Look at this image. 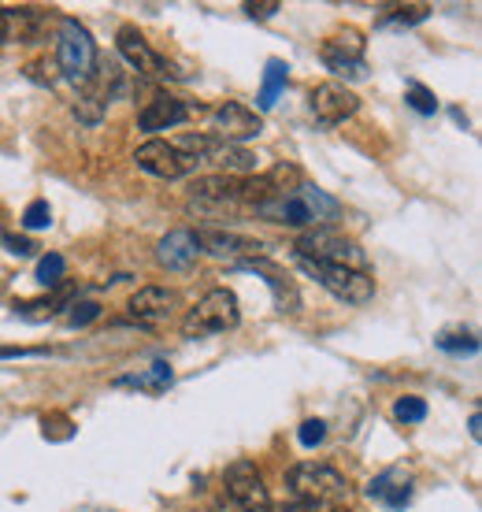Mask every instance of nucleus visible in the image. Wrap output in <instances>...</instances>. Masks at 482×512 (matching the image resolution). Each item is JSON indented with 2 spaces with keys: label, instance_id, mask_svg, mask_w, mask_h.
<instances>
[{
  "label": "nucleus",
  "instance_id": "6",
  "mask_svg": "<svg viewBox=\"0 0 482 512\" xmlns=\"http://www.w3.org/2000/svg\"><path fill=\"white\" fill-rule=\"evenodd\" d=\"M286 487L293 490V498L297 501H338L345 494V475L338 468H330V464H319V461H301L293 464L290 472H286Z\"/></svg>",
  "mask_w": 482,
  "mask_h": 512
},
{
  "label": "nucleus",
  "instance_id": "30",
  "mask_svg": "<svg viewBox=\"0 0 482 512\" xmlns=\"http://www.w3.org/2000/svg\"><path fill=\"white\" fill-rule=\"evenodd\" d=\"M427 4H416V8H397V15H390V23H423L427 19Z\"/></svg>",
  "mask_w": 482,
  "mask_h": 512
},
{
  "label": "nucleus",
  "instance_id": "34",
  "mask_svg": "<svg viewBox=\"0 0 482 512\" xmlns=\"http://www.w3.org/2000/svg\"><path fill=\"white\" fill-rule=\"evenodd\" d=\"M286 512H319L316 501H293V505H286Z\"/></svg>",
  "mask_w": 482,
  "mask_h": 512
},
{
  "label": "nucleus",
  "instance_id": "8",
  "mask_svg": "<svg viewBox=\"0 0 482 512\" xmlns=\"http://www.w3.org/2000/svg\"><path fill=\"white\" fill-rule=\"evenodd\" d=\"M223 483H227L230 501L241 512H271V494H267L264 475H260V468L253 461H234L223 472Z\"/></svg>",
  "mask_w": 482,
  "mask_h": 512
},
{
  "label": "nucleus",
  "instance_id": "15",
  "mask_svg": "<svg viewBox=\"0 0 482 512\" xmlns=\"http://www.w3.org/2000/svg\"><path fill=\"white\" fill-rule=\"evenodd\" d=\"M201 256V245H197V234L178 227V231H167L156 245V260L164 264L167 271H190Z\"/></svg>",
  "mask_w": 482,
  "mask_h": 512
},
{
  "label": "nucleus",
  "instance_id": "19",
  "mask_svg": "<svg viewBox=\"0 0 482 512\" xmlns=\"http://www.w3.org/2000/svg\"><path fill=\"white\" fill-rule=\"evenodd\" d=\"M34 23H38L34 8H0V45L26 41L34 34Z\"/></svg>",
  "mask_w": 482,
  "mask_h": 512
},
{
  "label": "nucleus",
  "instance_id": "27",
  "mask_svg": "<svg viewBox=\"0 0 482 512\" xmlns=\"http://www.w3.org/2000/svg\"><path fill=\"white\" fill-rule=\"evenodd\" d=\"M101 316V305L97 301H78V305H71V312H67V327H86V323H93Z\"/></svg>",
  "mask_w": 482,
  "mask_h": 512
},
{
  "label": "nucleus",
  "instance_id": "12",
  "mask_svg": "<svg viewBox=\"0 0 482 512\" xmlns=\"http://www.w3.org/2000/svg\"><path fill=\"white\" fill-rule=\"evenodd\" d=\"M178 308H182V297L167 286H141L138 294L127 301L130 320L145 323V327H160V323L175 320Z\"/></svg>",
  "mask_w": 482,
  "mask_h": 512
},
{
  "label": "nucleus",
  "instance_id": "22",
  "mask_svg": "<svg viewBox=\"0 0 482 512\" xmlns=\"http://www.w3.org/2000/svg\"><path fill=\"white\" fill-rule=\"evenodd\" d=\"M64 268H67V260L60 253L41 256L38 260V282L41 286H56V282L64 279Z\"/></svg>",
  "mask_w": 482,
  "mask_h": 512
},
{
  "label": "nucleus",
  "instance_id": "24",
  "mask_svg": "<svg viewBox=\"0 0 482 512\" xmlns=\"http://www.w3.org/2000/svg\"><path fill=\"white\" fill-rule=\"evenodd\" d=\"M49 223H52L49 201H30V205H26V212H23V227H26V231H45Z\"/></svg>",
  "mask_w": 482,
  "mask_h": 512
},
{
  "label": "nucleus",
  "instance_id": "2",
  "mask_svg": "<svg viewBox=\"0 0 482 512\" xmlns=\"http://www.w3.org/2000/svg\"><path fill=\"white\" fill-rule=\"evenodd\" d=\"M241 323V308L234 290L227 286H216L197 301V305L186 312L182 320V334L186 338H208V334H227Z\"/></svg>",
  "mask_w": 482,
  "mask_h": 512
},
{
  "label": "nucleus",
  "instance_id": "11",
  "mask_svg": "<svg viewBox=\"0 0 482 512\" xmlns=\"http://www.w3.org/2000/svg\"><path fill=\"white\" fill-rule=\"evenodd\" d=\"M308 104H312V116H316L319 127H338V123H345L360 108V97L349 86H342V82H323V86L312 90Z\"/></svg>",
  "mask_w": 482,
  "mask_h": 512
},
{
  "label": "nucleus",
  "instance_id": "25",
  "mask_svg": "<svg viewBox=\"0 0 482 512\" xmlns=\"http://www.w3.org/2000/svg\"><path fill=\"white\" fill-rule=\"evenodd\" d=\"M405 101L416 108L419 116H434V108H438V101H434V93L427 90V86H419V82H412L405 93Z\"/></svg>",
  "mask_w": 482,
  "mask_h": 512
},
{
  "label": "nucleus",
  "instance_id": "10",
  "mask_svg": "<svg viewBox=\"0 0 482 512\" xmlns=\"http://www.w3.org/2000/svg\"><path fill=\"white\" fill-rule=\"evenodd\" d=\"M197 245H201V253L208 256H219V260H264L267 256V245L256 242V238H245V234H234V231H219V227H204L197 231Z\"/></svg>",
  "mask_w": 482,
  "mask_h": 512
},
{
  "label": "nucleus",
  "instance_id": "9",
  "mask_svg": "<svg viewBox=\"0 0 482 512\" xmlns=\"http://www.w3.org/2000/svg\"><path fill=\"white\" fill-rule=\"evenodd\" d=\"M323 64L338 78H368V64H364V38L360 30H342L330 41H323Z\"/></svg>",
  "mask_w": 482,
  "mask_h": 512
},
{
  "label": "nucleus",
  "instance_id": "3",
  "mask_svg": "<svg viewBox=\"0 0 482 512\" xmlns=\"http://www.w3.org/2000/svg\"><path fill=\"white\" fill-rule=\"evenodd\" d=\"M293 249H297V256L316 260V264H334V268H353V271L368 268V253H364L353 238L330 231V227L305 231L301 238H297V245H293Z\"/></svg>",
  "mask_w": 482,
  "mask_h": 512
},
{
  "label": "nucleus",
  "instance_id": "13",
  "mask_svg": "<svg viewBox=\"0 0 482 512\" xmlns=\"http://www.w3.org/2000/svg\"><path fill=\"white\" fill-rule=\"evenodd\" d=\"M212 123H216V134L219 141H230V145H238V141H249V138H260V130H264V116L253 112L249 104L241 101H223L212 112Z\"/></svg>",
  "mask_w": 482,
  "mask_h": 512
},
{
  "label": "nucleus",
  "instance_id": "31",
  "mask_svg": "<svg viewBox=\"0 0 482 512\" xmlns=\"http://www.w3.org/2000/svg\"><path fill=\"white\" fill-rule=\"evenodd\" d=\"M26 357H56V349H0V360H26Z\"/></svg>",
  "mask_w": 482,
  "mask_h": 512
},
{
  "label": "nucleus",
  "instance_id": "18",
  "mask_svg": "<svg viewBox=\"0 0 482 512\" xmlns=\"http://www.w3.org/2000/svg\"><path fill=\"white\" fill-rule=\"evenodd\" d=\"M115 45H119V56H123L134 71H141V75H160V71H164V60L156 56L153 45L141 38L134 26H123L119 38H115Z\"/></svg>",
  "mask_w": 482,
  "mask_h": 512
},
{
  "label": "nucleus",
  "instance_id": "21",
  "mask_svg": "<svg viewBox=\"0 0 482 512\" xmlns=\"http://www.w3.org/2000/svg\"><path fill=\"white\" fill-rule=\"evenodd\" d=\"M286 71H290V67L282 64V60H267L264 86H260V97H256V108H260V112H267V108H275V101H279L282 86H286Z\"/></svg>",
  "mask_w": 482,
  "mask_h": 512
},
{
  "label": "nucleus",
  "instance_id": "32",
  "mask_svg": "<svg viewBox=\"0 0 482 512\" xmlns=\"http://www.w3.org/2000/svg\"><path fill=\"white\" fill-rule=\"evenodd\" d=\"M282 4L279 0H267V4H245V12H249V19H271V15L279 12Z\"/></svg>",
  "mask_w": 482,
  "mask_h": 512
},
{
  "label": "nucleus",
  "instance_id": "23",
  "mask_svg": "<svg viewBox=\"0 0 482 512\" xmlns=\"http://www.w3.org/2000/svg\"><path fill=\"white\" fill-rule=\"evenodd\" d=\"M394 416H397L401 423H419V420H427V401H423V397H397Z\"/></svg>",
  "mask_w": 482,
  "mask_h": 512
},
{
  "label": "nucleus",
  "instance_id": "17",
  "mask_svg": "<svg viewBox=\"0 0 482 512\" xmlns=\"http://www.w3.org/2000/svg\"><path fill=\"white\" fill-rule=\"evenodd\" d=\"M368 498L386 505V509H405L412 501V475L405 468H386L368 483Z\"/></svg>",
  "mask_w": 482,
  "mask_h": 512
},
{
  "label": "nucleus",
  "instance_id": "5",
  "mask_svg": "<svg viewBox=\"0 0 482 512\" xmlns=\"http://www.w3.org/2000/svg\"><path fill=\"white\" fill-rule=\"evenodd\" d=\"M297 264H301V271H308L327 294H334L338 301H345V305H368L371 297H375V279H371L368 271L316 264V260H305V256H297Z\"/></svg>",
  "mask_w": 482,
  "mask_h": 512
},
{
  "label": "nucleus",
  "instance_id": "29",
  "mask_svg": "<svg viewBox=\"0 0 482 512\" xmlns=\"http://www.w3.org/2000/svg\"><path fill=\"white\" fill-rule=\"evenodd\" d=\"M0 245H4L12 256H34L38 253V245L30 242V238H19V234H0Z\"/></svg>",
  "mask_w": 482,
  "mask_h": 512
},
{
  "label": "nucleus",
  "instance_id": "33",
  "mask_svg": "<svg viewBox=\"0 0 482 512\" xmlns=\"http://www.w3.org/2000/svg\"><path fill=\"white\" fill-rule=\"evenodd\" d=\"M468 431H471V438H475V442H479V438H482V416H479V409L471 412V420H468Z\"/></svg>",
  "mask_w": 482,
  "mask_h": 512
},
{
  "label": "nucleus",
  "instance_id": "4",
  "mask_svg": "<svg viewBox=\"0 0 482 512\" xmlns=\"http://www.w3.org/2000/svg\"><path fill=\"white\" fill-rule=\"evenodd\" d=\"M56 64L71 82H89L97 71V45L93 34L78 19H64L60 23V38H56Z\"/></svg>",
  "mask_w": 482,
  "mask_h": 512
},
{
  "label": "nucleus",
  "instance_id": "1",
  "mask_svg": "<svg viewBox=\"0 0 482 512\" xmlns=\"http://www.w3.org/2000/svg\"><path fill=\"white\" fill-rule=\"evenodd\" d=\"M256 216L267 219V223H282V227H297V231H316V227H323L327 219H338L342 216V205L330 197V193H323L319 186H308V182H301L297 190L290 193H275L271 201H264L260 208H253Z\"/></svg>",
  "mask_w": 482,
  "mask_h": 512
},
{
  "label": "nucleus",
  "instance_id": "16",
  "mask_svg": "<svg viewBox=\"0 0 482 512\" xmlns=\"http://www.w3.org/2000/svg\"><path fill=\"white\" fill-rule=\"evenodd\" d=\"M241 268L253 271V275H260V279L267 282V290L275 294V305H279L282 312H297V308H301V294H297L293 279L282 268H275V264H271L267 256H264V260H245Z\"/></svg>",
  "mask_w": 482,
  "mask_h": 512
},
{
  "label": "nucleus",
  "instance_id": "28",
  "mask_svg": "<svg viewBox=\"0 0 482 512\" xmlns=\"http://www.w3.org/2000/svg\"><path fill=\"white\" fill-rule=\"evenodd\" d=\"M297 438H301V446H305V449L319 446V442L327 438V423H323V420H305V423H301V431H297Z\"/></svg>",
  "mask_w": 482,
  "mask_h": 512
},
{
  "label": "nucleus",
  "instance_id": "7",
  "mask_svg": "<svg viewBox=\"0 0 482 512\" xmlns=\"http://www.w3.org/2000/svg\"><path fill=\"white\" fill-rule=\"evenodd\" d=\"M134 164H138L145 175H156V179H182V175L197 171L201 160L190 156L186 149H178L175 141L153 138V141H145V145H138Z\"/></svg>",
  "mask_w": 482,
  "mask_h": 512
},
{
  "label": "nucleus",
  "instance_id": "14",
  "mask_svg": "<svg viewBox=\"0 0 482 512\" xmlns=\"http://www.w3.org/2000/svg\"><path fill=\"white\" fill-rule=\"evenodd\" d=\"M190 116H193L190 104L178 101V97H167V93H160V97H153V101L138 112V127L149 130V134H160V130L182 127Z\"/></svg>",
  "mask_w": 482,
  "mask_h": 512
},
{
  "label": "nucleus",
  "instance_id": "20",
  "mask_svg": "<svg viewBox=\"0 0 482 512\" xmlns=\"http://www.w3.org/2000/svg\"><path fill=\"white\" fill-rule=\"evenodd\" d=\"M171 383H175L171 364H149L145 372L119 375V379H115V386H130V390H145V394H164Z\"/></svg>",
  "mask_w": 482,
  "mask_h": 512
},
{
  "label": "nucleus",
  "instance_id": "35",
  "mask_svg": "<svg viewBox=\"0 0 482 512\" xmlns=\"http://www.w3.org/2000/svg\"><path fill=\"white\" fill-rule=\"evenodd\" d=\"M334 512H349V509H334Z\"/></svg>",
  "mask_w": 482,
  "mask_h": 512
},
{
  "label": "nucleus",
  "instance_id": "26",
  "mask_svg": "<svg viewBox=\"0 0 482 512\" xmlns=\"http://www.w3.org/2000/svg\"><path fill=\"white\" fill-rule=\"evenodd\" d=\"M438 349H445V353H479V338L475 334H442Z\"/></svg>",
  "mask_w": 482,
  "mask_h": 512
}]
</instances>
